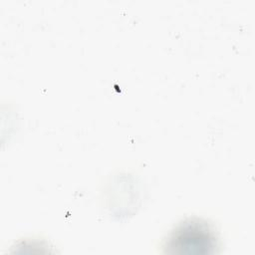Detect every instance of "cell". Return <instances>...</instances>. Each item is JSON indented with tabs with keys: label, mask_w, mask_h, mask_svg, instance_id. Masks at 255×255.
Instances as JSON below:
<instances>
[{
	"label": "cell",
	"mask_w": 255,
	"mask_h": 255,
	"mask_svg": "<svg viewBox=\"0 0 255 255\" xmlns=\"http://www.w3.org/2000/svg\"><path fill=\"white\" fill-rule=\"evenodd\" d=\"M215 246V236L209 225L198 219L181 223L171 234L167 247L180 253L208 252Z\"/></svg>",
	"instance_id": "obj_1"
}]
</instances>
